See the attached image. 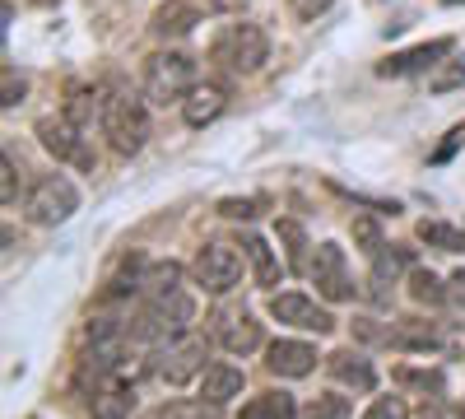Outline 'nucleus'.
<instances>
[{
    "label": "nucleus",
    "instance_id": "obj_1",
    "mask_svg": "<svg viewBox=\"0 0 465 419\" xmlns=\"http://www.w3.org/2000/svg\"><path fill=\"white\" fill-rule=\"evenodd\" d=\"M196 56L186 52H153L144 61V103L149 107H168V103H186V94L196 89Z\"/></svg>",
    "mask_w": 465,
    "mask_h": 419
},
{
    "label": "nucleus",
    "instance_id": "obj_2",
    "mask_svg": "<svg viewBox=\"0 0 465 419\" xmlns=\"http://www.w3.org/2000/svg\"><path fill=\"white\" fill-rule=\"evenodd\" d=\"M103 131H107L112 149L122 159L140 155L144 140H149V107H144V98H135L126 89H107V98H103Z\"/></svg>",
    "mask_w": 465,
    "mask_h": 419
},
{
    "label": "nucleus",
    "instance_id": "obj_3",
    "mask_svg": "<svg viewBox=\"0 0 465 419\" xmlns=\"http://www.w3.org/2000/svg\"><path fill=\"white\" fill-rule=\"evenodd\" d=\"M210 61L228 75H256L270 61V37L256 24H223L210 43Z\"/></svg>",
    "mask_w": 465,
    "mask_h": 419
},
{
    "label": "nucleus",
    "instance_id": "obj_4",
    "mask_svg": "<svg viewBox=\"0 0 465 419\" xmlns=\"http://www.w3.org/2000/svg\"><path fill=\"white\" fill-rule=\"evenodd\" d=\"M191 322H196V303H191V294L177 284V289H163V294H149V303H144L140 322L131 326V335L159 340L163 345V340H173V335H186Z\"/></svg>",
    "mask_w": 465,
    "mask_h": 419
},
{
    "label": "nucleus",
    "instance_id": "obj_5",
    "mask_svg": "<svg viewBox=\"0 0 465 419\" xmlns=\"http://www.w3.org/2000/svg\"><path fill=\"white\" fill-rule=\"evenodd\" d=\"M74 210H80V192H74V182L61 177V173L37 177L33 192L24 196V214H28V224H37V228H56V224H65Z\"/></svg>",
    "mask_w": 465,
    "mask_h": 419
},
{
    "label": "nucleus",
    "instance_id": "obj_6",
    "mask_svg": "<svg viewBox=\"0 0 465 419\" xmlns=\"http://www.w3.org/2000/svg\"><path fill=\"white\" fill-rule=\"evenodd\" d=\"M210 364H205V340L201 335H173V340H163L159 345V354H153V364H149V373L153 377H163L168 387H182V383H191V377H201Z\"/></svg>",
    "mask_w": 465,
    "mask_h": 419
},
{
    "label": "nucleus",
    "instance_id": "obj_7",
    "mask_svg": "<svg viewBox=\"0 0 465 419\" xmlns=\"http://www.w3.org/2000/svg\"><path fill=\"white\" fill-rule=\"evenodd\" d=\"M191 280H196L205 294H232L242 284V256H238V247L205 243L196 252V261H191Z\"/></svg>",
    "mask_w": 465,
    "mask_h": 419
},
{
    "label": "nucleus",
    "instance_id": "obj_8",
    "mask_svg": "<svg viewBox=\"0 0 465 419\" xmlns=\"http://www.w3.org/2000/svg\"><path fill=\"white\" fill-rule=\"evenodd\" d=\"M210 335H214L219 350L238 354V359H247V354H256L265 345V331H261V322L247 308H219L210 317Z\"/></svg>",
    "mask_w": 465,
    "mask_h": 419
},
{
    "label": "nucleus",
    "instance_id": "obj_9",
    "mask_svg": "<svg viewBox=\"0 0 465 419\" xmlns=\"http://www.w3.org/2000/svg\"><path fill=\"white\" fill-rule=\"evenodd\" d=\"M307 275H312L317 294L331 303H349L354 284H349V265H344V247L340 243H317L312 261H307Z\"/></svg>",
    "mask_w": 465,
    "mask_h": 419
},
{
    "label": "nucleus",
    "instance_id": "obj_10",
    "mask_svg": "<svg viewBox=\"0 0 465 419\" xmlns=\"http://www.w3.org/2000/svg\"><path fill=\"white\" fill-rule=\"evenodd\" d=\"M37 140H43V149H47L52 159L94 168V155H89V145H84V126H74L65 112H61V117H43V122H37Z\"/></svg>",
    "mask_w": 465,
    "mask_h": 419
},
{
    "label": "nucleus",
    "instance_id": "obj_11",
    "mask_svg": "<svg viewBox=\"0 0 465 419\" xmlns=\"http://www.w3.org/2000/svg\"><path fill=\"white\" fill-rule=\"evenodd\" d=\"M451 37H433V43H419V47H410V52H396V56H386L381 65H377V75L381 80H405V75H423V70H438L442 65V56H451Z\"/></svg>",
    "mask_w": 465,
    "mask_h": 419
},
{
    "label": "nucleus",
    "instance_id": "obj_12",
    "mask_svg": "<svg viewBox=\"0 0 465 419\" xmlns=\"http://www.w3.org/2000/svg\"><path fill=\"white\" fill-rule=\"evenodd\" d=\"M270 317L284 322V326H298V331H317V335L335 331V317L326 308H317L307 294H275L270 298Z\"/></svg>",
    "mask_w": 465,
    "mask_h": 419
},
{
    "label": "nucleus",
    "instance_id": "obj_13",
    "mask_svg": "<svg viewBox=\"0 0 465 419\" xmlns=\"http://www.w3.org/2000/svg\"><path fill=\"white\" fill-rule=\"evenodd\" d=\"M386 345L405 350V354H433V350H442V331H438V322L401 317V322L386 326Z\"/></svg>",
    "mask_w": 465,
    "mask_h": 419
},
{
    "label": "nucleus",
    "instance_id": "obj_14",
    "mask_svg": "<svg viewBox=\"0 0 465 419\" xmlns=\"http://www.w3.org/2000/svg\"><path fill=\"white\" fill-rule=\"evenodd\" d=\"M265 368L280 377H307L317 368V345H307V340H275V345H265Z\"/></svg>",
    "mask_w": 465,
    "mask_h": 419
},
{
    "label": "nucleus",
    "instance_id": "obj_15",
    "mask_svg": "<svg viewBox=\"0 0 465 419\" xmlns=\"http://www.w3.org/2000/svg\"><path fill=\"white\" fill-rule=\"evenodd\" d=\"M228 107V89L219 85V80H205V85H196L186 94V103H182V122L186 126H210V122H219V112Z\"/></svg>",
    "mask_w": 465,
    "mask_h": 419
},
{
    "label": "nucleus",
    "instance_id": "obj_16",
    "mask_svg": "<svg viewBox=\"0 0 465 419\" xmlns=\"http://www.w3.org/2000/svg\"><path fill=\"white\" fill-rule=\"evenodd\" d=\"M196 24H201V10L191 5V0H163V5L153 10V19H149L153 37H163V43L191 37V33H196Z\"/></svg>",
    "mask_w": 465,
    "mask_h": 419
},
{
    "label": "nucleus",
    "instance_id": "obj_17",
    "mask_svg": "<svg viewBox=\"0 0 465 419\" xmlns=\"http://www.w3.org/2000/svg\"><path fill=\"white\" fill-rule=\"evenodd\" d=\"M326 368H331V377L340 387H354V392H372L377 387V368L359 354V350H335V354H326Z\"/></svg>",
    "mask_w": 465,
    "mask_h": 419
},
{
    "label": "nucleus",
    "instance_id": "obj_18",
    "mask_svg": "<svg viewBox=\"0 0 465 419\" xmlns=\"http://www.w3.org/2000/svg\"><path fill=\"white\" fill-rule=\"evenodd\" d=\"M242 368H232V364H210L205 373H201V396L210 401V405H228V401H238L242 396Z\"/></svg>",
    "mask_w": 465,
    "mask_h": 419
},
{
    "label": "nucleus",
    "instance_id": "obj_19",
    "mask_svg": "<svg viewBox=\"0 0 465 419\" xmlns=\"http://www.w3.org/2000/svg\"><path fill=\"white\" fill-rule=\"evenodd\" d=\"M401 275H405V252L401 247H381L377 256H372V298L377 303H391V289L401 284Z\"/></svg>",
    "mask_w": 465,
    "mask_h": 419
},
{
    "label": "nucleus",
    "instance_id": "obj_20",
    "mask_svg": "<svg viewBox=\"0 0 465 419\" xmlns=\"http://www.w3.org/2000/svg\"><path fill=\"white\" fill-rule=\"evenodd\" d=\"M242 256H247L252 280H256L261 289H275V284H280V256L270 252V243H265V238L247 234V238H242Z\"/></svg>",
    "mask_w": 465,
    "mask_h": 419
},
{
    "label": "nucleus",
    "instance_id": "obj_21",
    "mask_svg": "<svg viewBox=\"0 0 465 419\" xmlns=\"http://www.w3.org/2000/svg\"><path fill=\"white\" fill-rule=\"evenodd\" d=\"M131 410H135V392H126V387H98L89 396L94 419H131Z\"/></svg>",
    "mask_w": 465,
    "mask_h": 419
},
{
    "label": "nucleus",
    "instance_id": "obj_22",
    "mask_svg": "<svg viewBox=\"0 0 465 419\" xmlns=\"http://www.w3.org/2000/svg\"><path fill=\"white\" fill-rule=\"evenodd\" d=\"M103 98H107V89H74L70 94V112H65V117L74 122V126H103Z\"/></svg>",
    "mask_w": 465,
    "mask_h": 419
},
{
    "label": "nucleus",
    "instance_id": "obj_23",
    "mask_svg": "<svg viewBox=\"0 0 465 419\" xmlns=\"http://www.w3.org/2000/svg\"><path fill=\"white\" fill-rule=\"evenodd\" d=\"M242 419H298V405L289 392H261L256 401H247Z\"/></svg>",
    "mask_w": 465,
    "mask_h": 419
},
{
    "label": "nucleus",
    "instance_id": "obj_24",
    "mask_svg": "<svg viewBox=\"0 0 465 419\" xmlns=\"http://www.w3.org/2000/svg\"><path fill=\"white\" fill-rule=\"evenodd\" d=\"M275 234H280V243H284V252H289V271H307V234H302V224L298 219H280L275 224Z\"/></svg>",
    "mask_w": 465,
    "mask_h": 419
},
{
    "label": "nucleus",
    "instance_id": "obj_25",
    "mask_svg": "<svg viewBox=\"0 0 465 419\" xmlns=\"http://www.w3.org/2000/svg\"><path fill=\"white\" fill-rule=\"evenodd\" d=\"M419 243H429L438 252H465V234L451 228V224H442V219H423L419 224Z\"/></svg>",
    "mask_w": 465,
    "mask_h": 419
},
{
    "label": "nucleus",
    "instance_id": "obj_26",
    "mask_svg": "<svg viewBox=\"0 0 465 419\" xmlns=\"http://www.w3.org/2000/svg\"><path fill=\"white\" fill-rule=\"evenodd\" d=\"M410 298L423 303V308H442L451 294H447V284L433 271H410Z\"/></svg>",
    "mask_w": 465,
    "mask_h": 419
},
{
    "label": "nucleus",
    "instance_id": "obj_27",
    "mask_svg": "<svg viewBox=\"0 0 465 419\" xmlns=\"http://www.w3.org/2000/svg\"><path fill=\"white\" fill-rule=\"evenodd\" d=\"M149 419H219V405H210V401H168Z\"/></svg>",
    "mask_w": 465,
    "mask_h": 419
},
{
    "label": "nucleus",
    "instance_id": "obj_28",
    "mask_svg": "<svg viewBox=\"0 0 465 419\" xmlns=\"http://www.w3.org/2000/svg\"><path fill=\"white\" fill-rule=\"evenodd\" d=\"M302 419H349V401H344V396H335V392H322V396L307 401Z\"/></svg>",
    "mask_w": 465,
    "mask_h": 419
},
{
    "label": "nucleus",
    "instance_id": "obj_29",
    "mask_svg": "<svg viewBox=\"0 0 465 419\" xmlns=\"http://www.w3.org/2000/svg\"><path fill=\"white\" fill-rule=\"evenodd\" d=\"M429 89H433V94H451V89H465V56H456V61H442V65L433 70Z\"/></svg>",
    "mask_w": 465,
    "mask_h": 419
},
{
    "label": "nucleus",
    "instance_id": "obj_30",
    "mask_svg": "<svg viewBox=\"0 0 465 419\" xmlns=\"http://www.w3.org/2000/svg\"><path fill=\"white\" fill-rule=\"evenodd\" d=\"M354 243L368 252V256H377L386 243H381V228H377V219H368V214H354Z\"/></svg>",
    "mask_w": 465,
    "mask_h": 419
},
{
    "label": "nucleus",
    "instance_id": "obj_31",
    "mask_svg": "<svg viewBox=\"0 0 465 419\" xmlns=\"http://www.w3.org/2000/svg\"><path fill=\"white\" fill-rule=\"evenodd\" d=\"M363 419H410V405H405L401 396H377Z\"/></svg>",
    "mask_w": 465,
    "mask_h": 419
},
{
    "label": "nucleus",
    "instance_id": "obj_32",
    "mask_svg": "<svg viewBox=\"0 0 465 419\" xmlns=\"http://www.w3.org/2000/svg\"><path fill=\"white\" fill-rule=\"evenodd\" d=\"M460 145H465V122L447 131V140H442V145L433 149V159H429V164H433V168H442V164H451V155H456V149H460Z\"/></svg>",
    "mask_w": 465,
    "mask_h": 419
},
{
    "label": "nucleus",
    "instance_id": "obj_33",
    "mask_svg": "<svg viewBox=\"0 0 465 419\" xmlns=\"http://www.w3.org/2000/svg\"><path fill=\"white\" fill-rule=\"evenodd\" d=\"M15 196H19V168H15V159L5 155V159H0V201L15 205Z\"/></svg>",
    "mask_w": 465,
    "mask_h": 419
},
{
    "label": "nucleus",
    "instance_id": "obj_34",
    "mask_svg": "<svg viewBox=\"0 0 465 419\" xmlns=\"http://www.w3.org/2000/svg\"><path fill=\"white\" fill-rule=\"evenodd\" d=\"M331 5H335V0H289L293 19H302V24H317V19H322Z\"/></svg>",
    "mask_w": 465,
    "mask_h": 419
},
{
    "label": "nucleus",
    "instance_id": "obj_35",
    "mask_svg": "<svg viewBox=\"0 0 465 419\" xmlns=\"http://www.w3.org/2000/svg\"><path fill=\"white\" fill-rule=\"evenodd\" d=\"M396 377H401V383H410V387H423V392H442V377H438V373H414V368H401Z\"/></svg>",
    "mask_w": 465,
    "mask_h": 419
},
{
    "label": "nucleus",
    "instance_id": "obj_36",
    "mask_svg": "<svg viewBox=\"0 0 465 419\" xmlns=\"http://www.w3.org/2000/svg\"><path fill=\"white\" fill-rule=\"evenodd\" d=\"M24 89H28L24 75H15V70L5 65V98H0V103H5V107H19V103H24Z\"/></svg>",
    "mask_w": 465,
    "mask_h": 419
},
{
    "label": "nucleus",
    "instance_id": "obj_37",
    "mask_svg": "<svg viewBox=\"0 0 465 419\" xmlns=\"http://www.w3.org/2000/svg\"><path fill=\"white\" fill-rule=\"evenodd\" d=\"M219 214L223 219H256V201H223Z\"/></svg>",
    "mask_w": 465,
    "mask_h": 419
},
{
    "label": "nucleus",
    "instance_id": "obj_38",
    "mask_svg": "<svg viewBox=\"0 0 465 419\" xmlns=\"http://www.w3.org/2000/svg\"><path fill=\"white\" fill-rule=\"evenodd\" d=\"M252 5V0H205V10H214V15H242Z\"/></svg>",
    "mask_w": 465,
    "mask_h": 419
},
{
    "label": "nucleus",
    "instance_id": "obj_39",
    "mask_svg": "<svg viewBox=\"0 0 465 419\" xmlns=\"http://www.w3.org/2000/svg\"><path fill=\"white\" fill-rule=\"evenodd\" d=\"M447 294H451L456 308H465V271H456V275L447 280Z\"/></svg>",
    "mask_w": 465,
    "mask_h": 419
},
{
    "label": "nucleus",
    "instance_id": "obj_40",
    "mask_svg": "<svg viewBox=\"0 0 465 419\" xmlns=\"http://www.w3.org/2000/svg\"><path fill=\"white\" fill-rule=\"evenodd\" d=\"M442 5H465V0H442Z\"/></svg>",
    "mask_w": 465,
    "mask_h": 419
}]
</instances>
